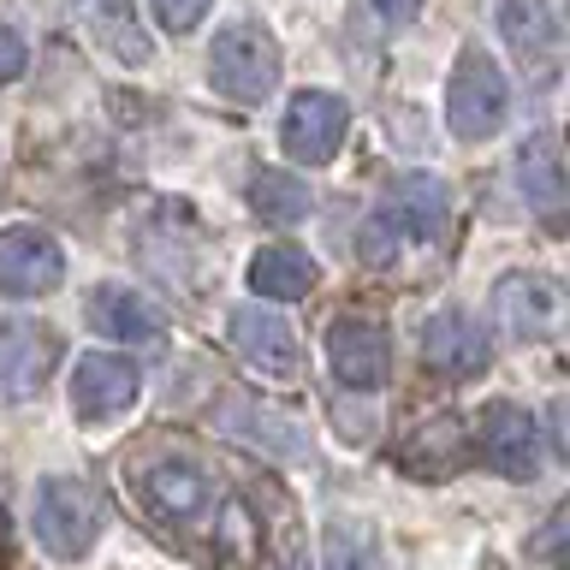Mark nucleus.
<instances>
[{
	"mask_svg": "<svg viewBox=\"0 0 570 570\" xmlns=\"http://www.w3.org/2000/svg\"><path fill=\"white\" fill-rule=\"evenodd\" d=\"M249 208H256L267 226H297V220H309L315 196H309V185H303V178H292V173L256 167V173H249Z\"/></svg>",
	"mask_w": 570,
	"mask_h": 570,
	"instance_id": "obj_21",
	"label": "nucleus"
},
{
	"mask_svg": "<svg viewBox=\"0 0 570 570\" xmlns=\"http://www.w3.org/2000/svg\"><path fill=\"white\" fill-rule=\"evenodd\" d=\"M60 356V338L30 321H0V404H24L48 386V368Z\"/></svg>",
	"mask_w": 570,
	"mask_h": 570,
	"instance_id": "obj_11",
	"label": "nucleus"
},
{
	"mask_svg": "<svg viewBox=\"0 0 570 570\" xmlns=\"http://www.w3.org/2000/svg\"><path fill=\"white\" fill-rule=\"evenodd\" d=\"M374 12H381V24H416V12H422V0H374Z\"/></svg>",
	"mask_w": 570,
	"mask_h": 570,
	"instance_id": "obj_27",
	"label": "nucleus"
},
{
	"mask_svg": "<svg viewBox=\"0 0 570 570\" xmlns=\"http://www.w3.org/2000/svg\"><path fill=\"white\" fill-rule=\"evenodd\" d=\"M208 83L220 89L226 101H244L256 107L274 96L279 83V48L274 36H267L262 24H232L214 36V53H208Z\"/></svg>",
	"mask_w": 570,
	"mask_h": 570,
	"instance_id": "obj_4",
	"label": "nucleus"
},
{
	"mask_svg": "<svg viewBox=\"0 0 570 570\" xmlns=\"http://www.w3.org/2000/svg\"><path fill=\"white\" fill-rule=\"evenodd\" d=\"M327 368H333V381L351 386V392H381L386 368H392L386 327L368 315H338L327 327Z\"/></svg>",
	"mask_w": 570,
	"mask_h": 570,
	"instance_id": "obj_8",
	"label": "nucleus"
},
{
	"mask_svg": "<svg viewBox=\"0 0 570 570\" xmlns=\"http://www.w3.org/2000/svg\"><path fill=\"white\" fill-rule=\"evenodd\" d=\"M463 458H470V428H463L458 416H428L404 434L399 445V463L416 481H445L463 470Z\"/></svg>",
	"mask_w": 570,
	"mask_h": 570,
	"instance_id": "obj_14",
	"label": "nucleus"
},
{
	"mask_svg": "<svg viewBox=\"0 0 570 570\" xmlns=\"http://www.w3.org/2000/svg\"><path fill=\"white\" fill-rule=\"evenodd\" d=\"M214 534H220V559H244V564H256V552H262V523L249 517V505H220V523H214Z\"/></svg>",
	"mask_w": 570,
	"mask_h": 570,
	"instance_id": "obj_22",
	"label": "nucleus"
},
{
	"mask_svg": "<svg viewBox=\"0 0 570 570\" xmlns=\"http://www.w3.org/2000/svg\"><path fill=\"white\" fill-rule=\"evenodd\" d=\"M66 279V249L42 226H7L0 232V297H48Z\"/></svg>",
	"mask_w": 570,
	"mask_h": 570,
	"instance_id": "obj_9",
	"label": "nucleus"
},
{
	"mask_svg": "<svg viewBox=\"0 0 570 570\" xmlns=\"http://www.w3.org/2000/svg\"><path fill=\"white\" fill-rule=\"evenodd\" d=\"M249 292L267 303H297L315 292V256L297 244H267L256 262H249Z\"/></svg>",
	"mask_w": 570,
	"mask_h": 570,
	"instance_id": "obj_19",
	"label": "nucleus"
},
{
	"mask_svg": "<svg viewBox=\"0 0 570 570\" xmlns=\"http://www.w3.org/2000/svg\"><path fill=\"white\" fill-rule=\"evenodd\" d=\"M89 327L119 338V345H160L167 338V315L155 309L142 292L131 285H96V297H89Z\"/></svg>",
	"mask_w": 570,
	"mask_h": 570,
	"instance_id": "obj_13",
	"label": "nucleus"
},
{
	"mask_svg": "<svg viewBox=\"0 0 570 570\" xmlns=\"http://www.w3.org/2000/svg\"><path fill=\"white\" fill-rule=\"evenodd\" d=\"M345 125H351V114L333 89H297L279 119V142L297 167H327L338 155V142H345Z\"/></svg>",
	"mask_w": 570,
	"mask_h": 570,
	"instance_id": "obj_7",
	"label": "nucleus"
},
{
	"mask_svg": "<svg viewBox=\"0 0 570 570\" xmlns=\"http://www.w3.org/2000/svg\"><path fill=\"white\" fill-rule=\"evenodd\" d=\"M155 18H160V30H173V36H185L203 24V12H208V0H149Z\"/></svg>",
	"mask_w": 570,
	"mask_h": 570,
	"instance_id": "obj_25",
	"label": "nucleus"
},
{
	"mask_svg": "<svg viewBox=\"0 0 570 570\" xmlns=\"http://www.w3.org/2000/svg\"><path fill=\"white\" fill-rule=\"evenodd\" d=\"M101 529H107V505L89 481L48 475L42 488H36V541H42L53 559H83V552L101 541Z\"/></svg>",
	"mask_w": 570,
	"mask_h": 570,
	"instance_id": "obj_2",
	"label": "nucleus"
},
{
	"mask_svg": "<svg viewBox=\"0 0 570 570\" xmlns=\"http://www.w3.org/2000/svg\"><path fill=\"white\" fill-rule=\"evenodd\" d=\"M24 66H30V48H24V36H18L12 24H0V83H12Z\"/></svg>",
	"mask_w": 570,
	"mask_h": 570,
	"instance_id": "obj_26",
	"label": "nucleus"
},
{
	"mask_svg": "<svg viewBox=\"0 0 570 570\" xmlns=\"http://www.w3.org/2000/svg\"><path fill=\"white\" fill-rule=\"evenodd\" d=\"M475 452L493 475L505 481H534L541 475V428L523 404L511 399H493L475 410Z\"/></svg>",
	"mask_w": 570,
	"mask_h": 570,
	"instance_id": "obj_5",
	"label": "nucleus"
},
{
	"mask_svg": "<svg viewBox=\"0 0 570 570\" xmlns=\"http://www.w3.org/2000/svg\"><path fill=\"white\" fill-rule=\"evenodd\" d=\"M517 190H523V203L541 220L564 214V160H559V137L552 131H534L517 142Z\"/></svg>",
	"mask_w": 570,
	"mask_h": 570,
	"instance_id": "obj_16",
	"label": "nucleus"
},
{
	"mask_svg": "<svg viewBox=\"0 0 570 570\" xmlns=\"http://www.w3.org/2000/svg\"><path fill=\"white\" fill-rule=\"evenodd\" d=\"M422 363L434 374H481L488 368V338L475 333V321L463 309H440L434 321L422 327Z\"/></svg>",
	"mask_w": 570,
	"mask_h": 570,
	"instance_id": "obj_15",
	"label": "nucleus"
},
{
	"mask_svg": "<svg viewBox=\"0 0 570 570\" xmlns=\"http://www.w3.org/2000/svg\"><path fill=\"white\" fill-rule=\"evenodd\" d=\"M137 404V363L119 351H83L71 363V410L83 422H114Z\"/></svg>",
	"mask_w": 570,
	"mask_h": 570,
	"instance_id": "obj_10",
	"label": "nucleus"
},
{
	"mask_svg": "<svg viewBox=\"0 0 570 570\" xmlns=\"http://www.w3.org/2000/svg\"><path fill=\"white\" fill-rule=\"evenodd\" d=\"M499 36L517 48V60H529L541 71L559 60V18H552V0H499Z\"/></svg>",
	"mask_w": 570,
	"mask_h": 570,
	"instance_id": "obj_18",
	"label": "nucleus"
},
{
	"mask_svg": "<svg viewBox=\"0 0 570 570\" xmlns=\"http://www.w3.org/2000/svg\"><path fill=\"white\" fill-rule=\"evenodd\" d=\"M327 564L333 570H381V547L368 541L363 523H338L327 534Z\"/></svg>",
	"mask_w": 570,
	"mask_h": 570,
	"instance_id": "obj_23",
	"label": "nucleus"
},
{
	"mask_svg": "<svg viewBox=\"0 0 570 570\" xmlns=\"http://www.w3.org/2000/svg\"><path fill=\"white\" fill-rule=\"evenodd\" d=\"M493 321H499V333H505V338H517V345L559 338V327H564L559 279H547V274H505L493 285Z\"/></svg>",
	"mask_w": 570,
	"mask_h": 570,
	"instance_id": "obj_6",
	"label": "nucleus"
},
{
	"mask_svg": "<svg viewBox=\"0 0 570 570\" xmlns=\"http://www.w3.org/2000/svg\"><path fill=\"white\" fill-rule=\"evenodd\" d=\"M386 214H392V226H399V232H410V238L440 244L445 226H452V196H445V185L434 173H404Z\"/></svg>",
	"mask_w": 570,
	"mask_h": 570,
	"instance_id": "obj_17",
	"label": "nucleus"
},
{
	"mask_svg": "<svg viewBox=\"0 0 570 570\" xmlns=\"http://www.w3.org/2000/svg\"><path fill=\"white\" fill-rule=\"evenodd\" d=\"M511 114V83L499 60L488 48H463L458 66H452V89H445V119H452V131L463 142H481L493 137L499 125Z\"/></svg>",
	"mask_w": 570,
	"mask_h": 570,
	"instance_id": "obj_3",
	"label": "nucleus"
},
{
	"mask_svg": "<svg viewBox=\"0 0 570 570\" xmlns=\"http://www.w3.org/2000/svg\"><path fill=\"white\" fill-rule=\"evenodd\" d=\"M125 481H131L137 511L160 529H190V523H208L214 517V481L196 458H178V452L137 458Z\"/></svg>",
	"mask_w": 570,
	"mask_h": 570,
	"instance_id": "obj_1",
	"label": "nucleus"
},
{
	"mask_svg": "<svg viewBox=\"0 0 570 570\" xmlns=\"http://www.w3.org/2000/svg\"><path fill=\"white\" fill-rule=\"evenodd\" d=\"M232 345H238V356L256 363L262 374H285V381L297 374V333H292V321L279 309H267V303L232 309Z\"/></svg>",
	"mask_w": 570,
	"mask_h": 570,
	"instance_id": "obj_12",
	"label": "nucleus"
},
{
	"mask_svg": "<svg viewBox=\"0 0 570 570\" xmlns=\"http://www.w3.org/2000/svg\"><path fill=\"white\" fill-rule=\"evenodd\" d=\"M356 256H363L368 267H392L399 262V226H392V214H368L363 232H356Z\"/></svg>",
	"mask_w": 570,
	"mask_h": 570,
	"instance_id": "obj_24",
	"label": "nucleus"
},
{
	"mask_svg": "<svg viewBox=\"0 0 570 570\" xmlns=\"http://www.w3.org/2000/svg\"><path fill=\"white\" fill-rule=\"evenodd\" d=\"M71 12L83 18V30L114 53L125 66H142L149 60V36L137 30V7L131 0H71Z\"/></svg>",
	"mask_w": 570,
	"mask_h": 570,
	"instance_id": "obj_20",
	"label": "nucleus"
}]
</instances>
